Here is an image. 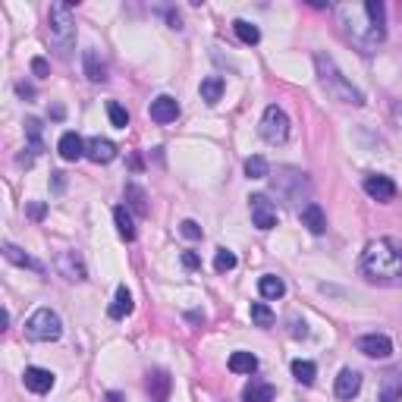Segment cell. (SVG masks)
Wrapping results in <instances>:
<instances>
[{"instance_id": "6da1fadb", "label": "cell", "mask_w": 402, "mask_h": 402, "mask_svg": "<svg viewBox=\"0 0 402 402\" xmlns=\"http://www.w3.org/2000/svg\"><path fill=\"white\" fill-rule=\"evenodd\" d=\"M337 19L346 41H352L361 53H374L387 38V10L380 0L368 4H343L337 6Z\"/></svg>"}, {"instance_id": "7a4b0ae2", "label": "cell", "mask_w": 402, "mask_h": 402, "mask_svg": "<svg viewBox=\"0 0 402 402\" xmlns=\"http://www.w3.org/2000/svg\"><path fill=\"white\" fill-rule=\"evenodd\" d=\"M361 273L371 283L396 286L402 283V242L399 239H374L368 242V249L361 252Z\"/></svg>"}, {"instance_id": "3957f363", "label": "cell", "mask_w": 402, "mask_h": 402, "mask_svg": "<svg viewBox=\"0 0 402 402\" xmlns=\"http://www.w3.org/2000/svg\"><path fill=\"white\" fill-rule=\"evenodd\" d=\"M314 70H318V82L324 85V91L333 100H339V104H352V107L365 104V95H361L349 79L343 76V70L337 66V60H333L330 53H324V51L314 53Z\"/></svg>"}, {"instance_id": "277c9868", "label": "cell", "mask_w": 402, "mask_h": 402, "mask_svg": "<svg viewBox=\"0 0 402 402\" xmlns=\"http://www.w3.org/2000/svg\"><path fill=\"white\" fill-rule=\"evenodd\" d=\"M48 38L60 53H70L76 44V19H72V4H51L48 10Z\"/></svg>"}, {"instance_id": "5b68a950", "label": "cell", "mask_w": 402, "mask_h": 402, "mask_svg": "<svg viewBox=\"0 0 402 402\" xmlns=\"http://www.w3.org/2000/svg\"><path fill=\"white\" fill-rule=\"evenodd\" d=\"M60 333H63V320H60V314L51 311V308H38V311L25 320V337L35 339V343H53V339H60Z\"/></svg>"}, {"instance_id": "8992f818", "label": "cell", "mask_w": 402, "mask_h": 402, "mask_svg": "<svg viewBox=\"0 0 402 402\" xmlns=\"http://www.w3.org/2000/svg\"><path fill=\"white\" fill-rule=\"evenodd\" d=\"M261 138L267 145H283L290 138V117H286L283 107L271 104L264 110V117H261Z\"/></svg>"}, {"instance_id": "52a82bcc", "label": "cell", "mask_w": 402, "mask_h": 402, "mask_svg": "<svg viewBox=\"0 0 402 402\" xmlns=\"http://www.w3.org/2000/svg\"><path fill=\"white\" fill-rule=\"evenodd\" d=\"M355 349L365 355V358L384 361L393 355V343H390V337H384V333H365V337L355 339Z\"/></svg>"}, {"instance_id": "ba28073f", "label": "cell", "mask_w": 402, "mask_h": 402, "mask_svg": "<svg viewBox=\"0 0 402 402\" xmlns=\"http://www.w3.org/2000/svg\"><path fill=\"white\" fill-rule=\"evenodd\" d=\"M249 207H252V220L258 230H273L277 226V207H273V201L267 195H252Z\"/></svg>"}, {"instance_id": "9c48e42d", "label": "cell", "mask_w": 402, "mask_h": 402, "mask_svg": "<svg viewBox=\"0 0 402 402\" xmlns=\"http://www.w3.org/2000/svg\"><path fill=\"white\" fill-rule=\"evenodd\" d=\"M365 192L371 195L374 201H393L396 198V183H393L390 176H384V173H371V176H365Z\"/></svg>"}, {"instance_id": "30bf717a", "label": "cell", "mask_w": 402, "mask_h": 402, "mask_svg": "<svg viewBox=\"0 0 402 402\" xmlns=\"http://www.w3.org/2000/svg\"><path fill=\"white\" fill-rule=\"evenodd\" d=\"M57 271L63 273L66 280H72V283H82V280L89 277V271H85V261L79 258L76 252H60L57 254Z\"/></svg>"}, {"instance_id": "8fae6325", "label": "cell", "mask_w": 402, "mask_h": 402, "mask_svg": "<svg viewBox=\"0 0 402 402\" xmlns=\"http://www.w3.org/2000/svg\"><path fill=\"white\" fill-rule=\"evenodd\" d=\"M22 384H25V390H32V393H38V396H44V393H51L53 390V374L48 371V368H25V374H22Z\"/></svg>"}, {"instance_id": "7c38bea8", "label": "cell", "mask_w": 402, "mask_h": 402, "mask_svg": "<svg viewBox=\"0 0 402 402\" xmlns=\"http://www.w3.org/2000/svg\"><path fill=\"white\" fill-rule=\"evenodd\" d=\"M148 113H151V119L154 123H173V119L179 117V104H176V98H170V95H160V98H154L151 100V107H148Z\"/></svg>"}, {"instance_id": "4fadbf2b", "label": "cell", "mask_w": 402, "mask_h": 402, "mask_svg": "<svg viewBox=\"0 0 402 402\" xmlns=\"http://www.w3.org/2000/svg\"><path fill=\"white\" fill-rule=\"evenodd\" d=\"M299 217H302V226H308V233H314V236H320V233L327 230V214L318 201H308L299 211Z\"/></svg>"}, {"instance_id": "5bb4252c", "label": "cell", "mask_w": 402, "mask_h": 402, "mask_svg": "<svg viewBox=\"0 0 402 402\" xmlns=\"http://www.w3.org/2000/svg\"><path fill=\"white\" fill-rule=\"evenodd\" d=\"M85 157H91L95 164H110V160L117 157V145H113L110 138L95 136L91 142H85Z\"/></svg>"}, {"instance_id": "9a60e30c", "label": "cell", "mask_w": 402, "mask_h": 402, "mask_svg": "<svg viewBox=\"0 0 402 402\" xmlns=\"http://www.w3.org/2000/svg\"><path fill=\"white\" fill-rule=\"evenodd\" d=\"M337 396L339 399H352V396H358V390H361V374L355 371V368H343L339 371V377H337Z\"/></svg>"}, {"instance_id": "2e32d148", "label": "cell", "mask_w": 402, "mask_h": 402, "mask_svg": "<svg viewBox=\"0 0 402 402\" xmlns=\"http://www.w3.org/2000/svg\"><path fill=\"white\" fill-rule=\"evenodd\" d=\"M57 151H60V157H63V160H79V157H85V142H82V136H79V132H63V136H60V142H57Z\"/></svg>"}, {"instance_id": "e0dca14e", "label": "cell", "mask_w": 402, "mask_h": 402, "mask_svg": "<svg viewBox=\"0 0 402 402\" xmlns=\"http://www.w3.org/2000/svg\"><path fill=\"white\" fill-rule=\"evenodd\" d=\"M380 402H402V371H390L380 380Z\"/></svg>"}, {"instance_id": "ac0fdd59", "label": "cell", "mask_w": 402, "mask_h": 402, "mask_svg": "<svg viewBox=\"0 0 402 402\" xmlns=\"http://www.w3.org/2000/svg\"><path fill=\"white\" fill-rule=\"evenodd\" d=\"M148 393H151V402H167V396H170V374L151 371L148 374Z\"/></svg>"}, {"instance_id": "d6986e66", "label": "cell", "mask_w": 402, "mask_h": 402, "mask_svg": "<svg viewBox=\"0 0 402 402\" xmlns=\"http://www.w3.org/2000/svg\"><path fill=\"white\" fill-rule=\"evenodd\" d=\"M82 66H85V76H89V82H104V79H107V66H104V60H100V53L95 48L85 51Z\"/></svg>"}, {"instance_id": "ffe728a7", "label": "cell", "mask_w": 402, "mask_h": 402, "mask_svg": "<svg viewBox=\"0 0 402 402\" xmlns=\"http://www.w3.org/2000/svg\"><path fill=\"white\" fill-rule=\"evenodd\" d=\"M273 396H277V390L264 380H252L242 390V402H273Z\"/></svg>"}, {"instance_id": "44dd1931", "label": "cell", "mask_w": 402, "mask_h": 402, "mask_svg": "<svg viewBox=\"0 0 402 402\" xmlns=\"http://www.w3.org/2000/svg\"><path fill=\"white\" fill-rule=\"evenodd\" d=\"M4 258L10 261V264H19V267H29V271H38L41 273L44 267L38 264L35 258H32V254H25L22 249H19V245H13V242H4Z\"/></svg>"}, {"instance_id": "7402d4cb", "label": "cell", "mask_w": 402, "mask_h": 402, "mask_svg": "<svg viewBox=\"0 0 402 402\" xmlns=\"http://www.w3.org/2000/svg\"><path fill=\"white\" fill-rule=\"evenodd\" d=\"M258 292H261L264 299H273V302H277V299L286 296V283H283L280 277H273V273H264V277L258 280Z\"/></svg>"}, {"instance_id": "603a6c76", "label": "cell", "mask_w": 402, "mask_h": 402, "mask_svg": "<svg viewBox=\"0 0 402 402\" xmlns=\"http://www.w3.org/2000/svg\"><path fill=\"white\" fill-rule=\"evenodd\" d=\"M113 220H117V233H119V236H123L126 242H132V239H136V223H132L129 207H126V205L113 207Z\"/></svg>"}, {"instance_id": "cb8c5ba5", "label": "cell", "mask_w": 402, "mask_h": 402, "mask_svg": "<svg viewBox=\"0 0 402 402\" xmlns=\"http://www.w3.org/2000/svg\"><path fill=\"white\" fill-rule=\"evenodd\" d=\"M107 314H110L113 320H123L126 314H132V292L126 290V286H119V290H117L113 305H110V311H107Z\"/></svg>"}, {"instance_id": "d4e9b609", "label": "cell", "mask_w": 402, "mask_h": 402, "mask_svg": "<svg viewBox=\"0 0 402 402\" xmlns=\"http://www.w3.org/2000/svg\"><path fill=\"white\" fill-rule=\"evenodd\" d=\"M126 205L132 207V211L138 214V217H145L148 214V198H145V189L136 183H126Z\"/></svg>"}, {"instance_id": "484cf974", "label": "cell", "mask_w": 402, "mask_h": 402, "mask_svg": "<svg viewBox=\"0 0 402 402\" xmlns=\"http://www.w3.org/2000/svg\"><path fill=\"white\" fill-rule=\"evenodd\" d=\"M223 89H226V82L220 76L201 79V100H207V104H217L220 95H223Z\"/></svg>"}, {"instance_id": "4316f807", "label": "cell", "mask_w": 402, "mask_h": 402, "mask_svg": "<svg viewBox=\"0 0 402 402\" xmlns=\"http://www.w3.org/2000/svg\"><path fill=\"white\" fill-rule=\"evenodd\" d=\"M230 371L233 374H254L258 371V358L252 352H233L230 355Z\"/></svg>"}, {"instance_id": "83f0119b", "label": "cell", "mask_w": 402, "mask_h": 402, "mask_svg": "<svg viewBox=\"0 0 402 402\" xmlns=\"http://www.w3.org/2000/svg\"><path fill=\"white\" fill-rule=\"evenodd\" d=\"M233 32L239 35V41L242 44H258L261 41V29L258 25H252L249 19H236V22H233Z\"/></svg>"}, {"instance_id": "f1b7e54d", "label": "cell", "mask_w": 402, "mask_h": 402, "mask_svg": "<svg viewBox=\"0 0 402 402\" xmlns=\"http://www.w3.org/2000/svg\"><path fill=\"white\" fill-rule=\"evenodd\" d=\"M292 377H296L299 384H314V377H318V368H314V361L296 358V361H292Z\"/></svg>"}, {"instance_id": "f546056e", "label": "cell", "mask_w": 402, "mask_h": 402, "mask_svg": "<svg viewBox=\"0 0 402 402\" xmlns=\"http://www.w3.org/2000/svg\"><path fill=\"white\" fill-rule=\"evenodd\" d=\"M107 117H110V123L117 126V129H126V126H129V110H126L123 104H117V100L107 104Z\"/></svg>"}, {"instance_id": "4dcf8cb0", "label": "cell", "mask_w": 402, "mask_h": 402, "mask_svg": "<svg viewBox=\"0 0 402 402\" xmlns=\"http://www.w3.org/2000/svg\"><path fill=\"white\" fill-rule=\"evenodd\" d=\"M267 173H271V167H267L264 157H258V154H254V157L245 160V176H249V179H264Z\"/></svg>"}, {"instance_id": "1f68e13d", "label": "cell", "mask_w": 402, "mask_h": 402, "mask_svg": "<svg viewBox=\"0 0 402 402\" xmlns=\"http://www.w3.org/2000/svg\"><path fill=\"white\" fill-rule=\"evenodd\" d=\"M236 267V254H233L230 249H217V254H214V271L217 273H226Z\"/></svg>"}, {"instance_id": "d6a6232c", "label": "cell", "mask_w": 402, "mask_h": 402, "mask_svg": "<svg viewBox=\"0 0 402 402\" xmlns=\"http://www.w3.org/2000/svg\"><path fill=\"white\" fill-rule=\"evenodd\" d=\"M252 320L258 327H271L273 324V311L264 305V302H254V305H252Z\"/></svg>"}, {"instance_id": "836d02e7", "label": "cell", "mask_w": 402, "mask_h": 402, "mask_svg": "<svg viewBox=\"0 0 402 402\" xmlns=\"http://www.w3.org/2000/svg\"><path fill=\"white\" fill-rule=\"evenodd\" d=\"M179 233H183L186 239H201L205 233H201V226L195 223V220H183V226H179Z\"/></svg>"}, {"instance_id": "e575fe53", "label": "cell", "mask_w": 402, "mask_h": 402, "mask_svg": "<svg viewBox=\"0 0 402 402\" xmlns=\"http://www.w3.org/2000/svg\"><path fill=\"white\" fill-rule=\"evenodd\" d=\"M32 72H35L38 79H44V76H48V72H51L48 60H44V57H35V60H32Z\"/></svg>"}, {"instance_id": "d590c367", "label": "cell", "mask_w": 402, "mask_h": 402, "mask_svg": "<svg viewBox=\"0 0 402 402\" xmlns=\"http://www.w3.org/2000/svg\"><path fill=\"white\" fill-rule=\"evenodd\" d=\"M44 214H48V205H44V201H32L29 205V217L32 220H44Z\"/></svg>"}, {"instance_id": "8d00e7d4", "label": "cell", "mask_w": 402, "mask_h": 402, "mask_svg": "<svg viewBox=\"0 0 402 402\" xmlns=\"http://www.w3.org/2000/svg\"><path fill=\"white\" fill-rule=\"evenodd\" d=\"M183 264H186V267H189V271H195V267L201 264V258H198V254H195V252H183Z\"/></svg>"}, {"instance_id": "74e56055", "label": "cell", "mask_w": 402, "mask_h": 402, "mask_svg": "<svg viewBox=\"0 0 402 402\" xmlns=\"http://www.w3.org/2000/svg\"><path fill=\"white\" fill-rule=\"evenodd\" d=\"M16 91H19L22 98H35V89H32V85H22V82H19V85H16Z\"/></svg>"}, {"instance_id": "f35d334b", "label": "cell", "mask_w": 402, "mask_h": 402, "mask_svg": "<svg viewBox=\"0 0 402 402\" xmlns=\"http://www.w3.org/2000/svg\"><path fill=\"white\" fill-rule=\"evenodd\" d=\"M63 186H66V176H63V173H53V189L63 192Z\"/></svg>"}, {"instance_id": "ab89813d", "label": "cell", "mask_w": 402, "mask_h": 402, "mask_svg": "<svg viewBox=\"0 0 402 402\" xmlns=\"http://www.w3.org/2000/svg\"><path fill=\"white\" fill-rule=\"evenodd\" d=\"M393 117H396V123H399V129H402V100L393 107Z\"/></svg>"}]
</instances>
